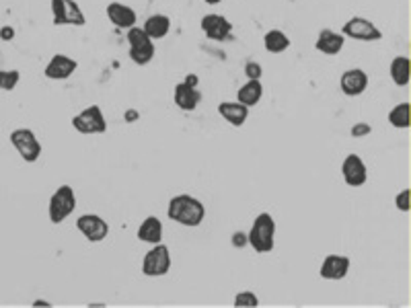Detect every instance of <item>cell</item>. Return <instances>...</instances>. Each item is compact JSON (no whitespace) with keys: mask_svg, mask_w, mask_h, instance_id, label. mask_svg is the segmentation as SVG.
Wrapping results in <instances>:
<instances>
[{"mask_svg":"<svg viewBox=\"0 0 411 308\" xmlns=\"http://www.w3.org/2000/svg\"><path fill=\"white\" fill-rule=\"evenodd\" d=\"M167 216H169V220H173L177 225L195 228V226H200L204 222L206 208H204V203L197 197L181 194V196H175L169 199Z\"/></svg>","mask_w":411,"mask_h":308,"instance_id":"obj_1","label":"cell"},{"mask_svg":"<svg viewBox=\"0 0 411 308\" xmlns=\"http://www.w3.org/2000/svg\"><path fill=\"white\" fill-rule=\"evenodd\" d=\"M249 239V247L257 255L263 253H272L275 247V220L270 212H261L257 214V218L253 220L251 230L247 232Z\"/></svg>","mask_w":411,"mask_h":308,"instance_id":"obj_2","label":"cell"},{"mask_svg":"<svg viewBox=\"0 0 411 308\" xmlns=\"http://www.w3.org/2000/svg\"><path fill=\"white\" fill-rule=\"evenodd\" d=\"M77 210V194L70 185H60L50 197L48 216L52 225H62Z\"/></svg>","mask_w":411,"mask_h":308,"instance_id":"obj_3","label":"cell"},{"mask_svg":"<svg viewBox=\"0 0 411 308\" xmlns=\"http://www.w3.org/2000/svg\"><path fill=\"white\" fill-rule=\"evenodd\" d=\"M128 43H130V58L138 66H146L148 62H152V58L157 54L155 41L138 25L128 29Z\"/></svg>","mask_w":411,"mask_h":308,"instance_id":"obj_4","label":"cell"},{"mask_svg":"<svg viewBox=\"0 0 411 308\" xmlns=\"http://www.w3.org/2000/svg\"><path fill=\"white\" fill-rule=\"evenodd\" d=\"M72 128L79 134H84V136L105 134L107 132V119H105L103 109L99 105H89L86 109H82L79 115L72 117Z\"/></svg>","mask_w":411,"mask_h":308,"instance_id":"obj_5","label":"cell"},{"mask_svg":"<svg viewBox=\"0 0 411 308\" xmlns=\"http://www.w3.org/2000/svg\"><path fill=\"white\" fill-rule=\"evenodd\" d=\"M171 272V251L169 247L159 243L142 259V274L146 278H163Z\"/></svg>","mask_w":411,"mask_h":308,"instance_id":"obj_6","label":"cell"},{"mask_svg":"<svg viewBox=\"0 0 411 308\" xmlns=\"http://www.w3.org/2000/svg\"><path fill=\"white\" fill-rule=\"evenodd\" d=\"M52 6V21L56 27L60 25H74V27H84L86 17L82 8L77 4V0H50Z\"/></svg>","mask_w":411,"mask_h":308,"instance_id":"obj_7","label":"cell"},{"mask_svg":"<svg viewBox=\"0 0 411 308\" xmlns=\"http://www.w3.org/2000/svg\"><path fill=\"white\" fill-rule=\"evenodd\" d=\"M11 144L15 146V150L21 154V159L33 165L39 156H41V144L37 140V136L29 130V128H19L11 132Z\"/></svg>","mask_w":411,"mask_h":308,"instance_id":"obj_8","label":"cell"},{"mask_svg":"<svg viewBox=\"0 0 411 308\" xmlns=\"http://www.w3.org/2000/svg\"><path fill=\"white\" fill-rule=\"evenodd\" d=\"M341 35L356 39V41H381L383 39V31L364 17H352L348 23H344Z\"/></svg>","mask_w":411,"mask_h":308,"instance_id":"obj_9","label":"cell"},{"mask_svg":"<svg viewBox=\"0 0 411 308\" xmlns=\"http://www.w3.org/2000/svg\"><path fill=\"white\" fill-rule=\"evenodd\" d=\"M77 228L81 230V234L89 243H101L110 234V225L101 216H97V214H82V216H79Z\"/></svg>","mask_w":411,"mask_h":308,"instance_id":"obj_10","label":"cell"},{"mask_svg":"<svg viewBox=\"0 0 411 308\" xmlns=\"http://www.w3.org/2000/svg\"><path fill=\"white\" fill-rule=\"evenodd\" d=\"M341 175L346 185L350 187H362L368 181V168L364 165L362 156L358 154H348L341 163Z\"/></svg>","mask_w":411,"mask_h":308,"instance_id":"obj_11","label":"cell"},{"mask_svg":"<svg viewBox=\"0 0 411 308\" xmlns=\"http://www.w3.org/2000/svg\"><path fill=\"white\" fill-rule=\"evenodd\" d=\"M200 27L212 41H224L233 33V23L224 15H204Z\"/></svg>","mask_w":411,"mask_h":308,"instance_id":"obj_12","label":"cell"},{"mask_svg":"<svg viewBox=\"0 0 411 308\" xmlns=\"http://www.w3.org/2000/svg\"><path fill=\"white\" fill-rule=\"evenodd\" d=\"M350 257L348 255H327L321 263V269H319V276L323 280H344L350 272Z\"/></svg>","mask_w":411,"mask_h":308,"instance_id":"obj_13","label":"cell"},{"mask_svg":"<svg viewBox=\"0 0 411 308\" xmlns=\"http://www.w3.org/2000/svg\"><path fill=\"white\" fill-rule=\"evenodd\" d=\"M77 68H79V62L74 58L64 56V54H56L48 62L44 74L48 79H52V81H66V79H70L77 72Z\"/></svg>","mask_w":411,"mask_h":308,"instance_id":"obj_14","label":"cell"},{"mask_svg":"<svg viewBox=\"0 0 411 308\" xmlns=\"http://www.w3.org/2000/svg\"><path fill=\"white\" fill-rule=\"evenodd\" d=\"M368 74L360 68H352V70H346L339 79V88L344 95L348 97H358L362 95L366 88H368Z\"/></svg>","mask_w":411,"mask_h":308,"instance_id":"obj_15","label":"cell"},{"mask_svg":"<svg viewBox=\"0 0 411 308\" xmlns=\"http://www.w3.org/2000/svg\"><path fill=\"white\" fill-rule=\"evenodd\" d=\"M107 19L111 25L119 29H130L136 25V11L124 2H110L107 4Z\"/></svg>","mask_w":411,"mask_h":308,"instance_id":"obj_16","label":"cell"},{"mask_svg":"<svg viewBox=\"0 0 411 308\" xmlns=\"http://www.w3.org/2000/svg\"><path fill=\"white\" fill-rule=\"evenodd\" d=\"M344 43H346V37L341 33H335L333 29H321L315 48L325 56H337L344 50Z\"/></svg>","mask_w":411,"mask_h":308,"instance_id":"obj_17","label":"cell"},{"mask_svg":"<svg viewBox=\"0 0 411 308\" xmlns=\"http://www.w3.org/2000/svg\"><path fill=\"white\" fill-rule=\"evenodd\" d=\"M173 99H175V105L183 112H193L200 103V91L197 86H192L185 81L179 84H175V91H173Z\"/></svg>","mask_w":411,"mask_h":308,"instance_id":"obj_18","label":"cell"},{"mask_svg":"<svg viewBox=\"0 0 411 308\" xmlns=\"http://www.w3.org/2000/svg\"><path fill=\"white\" fill-rule=\"evenodd\" d=\"M136 236L140 243H146V245L163 243V222L157 216H148L146 220H142V225L138 226Z\"/></svg>","mask_w":411,"mask_h":308,"instance_id":"obj_19","label":"cell"},{"mask_svg":"<svg viewBox=\"0 0 411 308\" xmlns=\"http://www.w3.org/2000/svg\"><path fill=\"white\" fill-rule=\"evenodd\" d=\"M218 113L222 115V119H224V121H228L230 126L241 128V126L247 121V117H249V107H245V105H243V103H239V101H235V103H230V101H222V103L218 105Z\"/></svg>","mask_w":411,"mask_h":308,"instance_id":"obj_20","label":"cell"},{"mask_svg":"<svg viewBox=\"0 0 411 308\" xmlns=\"http://www.w3.org/2000/svg\"><path fill=\"white\" fill-rule=\"evenodd\" d=\"M142 29L146 31V35H148L152 41L164 39V37L169 35V31H171V19H169L167 15H161V13L150 15V17L146 19V23L142 25Z\"/></svg>","mask_w":411,"mask_h":308,"instance_id":"obj_21","label":"cell"},{"mask_svg":"<svg viewBox=\"0 0 411 308\" xmlns=\"http://www.w3.org/2000/svg\"><path fill=\"white\" fill-rule=\"evenodd\" d=\"M261 97H263V84H261V81H249L237 93V101L243 103L249 109L255 107L261 101Z\"/></svg>","mask_w":411,"mask_h":308,"instance_id":"obj_22","label":"cell"},{"mask_svg":"<svg viewBox=\"0 0 411 308\" xmlns=\"http://www.w3.org/2000/svg\"><path fill=\"white\" fill-rule=\"evenodd\" d=\"M263 46L270 54H282L290 48V37L282 29H270L263 35Z\"/></svg>","mask_w":411,"mask_h":308,"instance_id":"obj_23","label":"cell"},{"mask_svg":"<svg viewBox=\"0 0 411 308\" xmlns=\"http://www.w3.org/2000/svg\"><path fill=\"white\" fill-rule=\"evenodd\" d=\"M410 66L411 62L407 56L393 58L389 72H391V79H393V83L397 84V86H405V84L410 83Z\"/></svg>","mask_w":411,"mask_h":308,"instance_id":"obj_24","label":"cell"},{"mask_svg":"<svg viewBox=\"0 0 411 308\" xmlns=\"http://www.w3.org/2000/svg\"><path fill=\"white\" fill-rule=\"evenodd\" d=\"M389 123L399 130H407L411 123L410 119V103H399L389 112Z\"/></svg>","mask_w":411,"mask_h":308,"instance_id":"obj_25","label":"cell"},{"mask_svg":"<svg viewBox=\"0 0 411 308\" xmlns=\"http://www.w3.org/2000/svg\"><path fill=\"white\" fill-rule=\"evenodd\" d=\"M233 307L257 308L259 307V298L255 296V292H251V290H243V292H239V294L235 296V300H233Z\"/></svg>","mask_w":411,"mask_h":308,"instance_id":"obj_26","label":"cell"},{"mask_svg":"<svg viewBox=\"0 0 411 308\" xmlns=\"http://www.w3.org/2000/svg\"><path fill=\"white\" fill-rule=\"evenodd\" d=\"M21 81L19 70H0V88L2 91H13Z\"/></svg>","mask_w":411,"mask_h":308,"instance_id":"obj_27","label":"cell"},{"mask_svg":"<svg viewBox=\"0 0 411 308\" xmlns=\"http://www.w3.org/2000/svg\"><path fill=\"white\" fill-rule=\"evenodd\" d=\"M261 74H263V68L257 62H247L245 76L249 81H261Z\"/></svg>","mask_w":411,"mask_h":308,"instance_id":"obj_28","label":"cell"},{"mask_svg":"<svg viewBox=\"0 0 411 308\" xmlns=\"http://www.w3.org/2000/svg\"><path fill=\"white\" fill-rule=\"evenodd\" d=\"M410 196H411V192L410 189H403L399 196L395 197V206H397V210L399 212H403V214H407L410 212Z\"/></svg>","mask_w":411,"mask_h":308,"instance_id":"obj_29","label":"cell"},{"mask_svg":"<svg viewBox=\"0 0 411 308\" xmlns=\"http://www.w3.org/2000/svg\"><path fill=\"white\" fill-rule=\"evenodd\" d=\"M370 132H372V126L366 123V121H360V123H354V126H352L350 136H352V138H364V136H368Z\"/></svg>","mask_w":411,"mask_h":308,"instance_id":"obj_30","label":"cell"},{"mask_svg":"<svg viewBox=\"0 0 411 308\" xmlns=\"http://www.w3.org/2000/svg\"><path fill=\"white\" fill-rule=\"evenodd\" d=\"M230 243H233V247H237V249H243L249 245V239H247V232L243 230H237L233 236H230Z\"/></svg>","mask_w":411,"mask_h":308,"instance_id":"obj_31","label":"cell"},{"mask_svg":"<svg viewBox=\"0 0 411 308\" xmlns=\"http://www.w3.org/2000/svg\"><path fill=\"white\" fill-rule=\"evenodd\" d=\"M13 35H15V29L13 27L0 29V37H2V39H6V41H8V39H13Z\"/></svg>","mask_w":411,"mask_h":308,"instance_id":"obj_32","label":"cell"},{"mask_svg":"<svg viewBox=\"0 0 411 308\" xmlns=\"http://www.w3.org/2000/svg\"><path fill=\"white\" fill-rule=\"evenodd\" d=\"M136 119H138L136 109H128V112H126V121H136Z\"/></svg>","mask_w":411,"mask_h":308,"instance_id":"obj_33","label":"cell"},{"mask_svg":"<svg viewBox=\"0 0 411 308\" xmlns=\"http://www.w3.org/2000/svg\"><path fill=\"white\" fill-rule=\"evenodd\" d=\"M222 0H206V4H220Z\"/></svg>","mask_w":411,"mask_h":308,"instance_id":"obj_34","label":"cell"}]
</instances>
